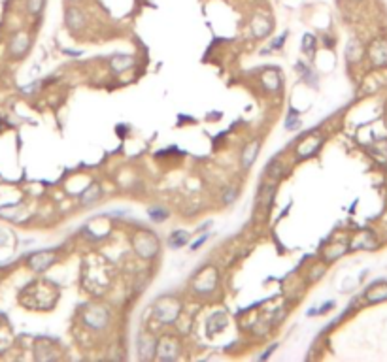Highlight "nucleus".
Instances as JSON below:
<instances>
[{"label": "nucleus", "instance_id": "f3484780", "mask_svg": "<svg viewBox=\"0 0 387 362\" xmlns=\"http://www.w3.org/2000/svg\"><path fill=\"white\" fill-rule=\"evenodd\" d=\"M268 30H270V23H268V19H264V17H255L253 21V32H255V36H264V34H268Z\"/></svg>", "mask_w": 387, "mask_h": 362}, {"label": "nucleus", "instance_id": "dca6fc26", "mask_svg": "<svg viewBox=\"0 0 387 362\" xmlns=\"http://www.w3.org/2000/svg\"><path fill=\"white\" fill-rule=\"evenodd\" d=\"M98 196H100V185H98V183H93V185L81 194V202H83V204H93L94 200H98Z\"/></svg>", "mask_w": 387, "mask_h": 362}, {"label": "nucleus", "instance_id": "9b49d317", "mask_svg": "<svg viewBox=\"0 0 387 362\" xmlns=\"http://www.w3.org/2000/svg\"><path fill=\"white\" fill-rule=\"evenodd\" d=\"M28 44H30V40H28V34L27 32H17L13 40H11V44H9V51H11V55H23L25 51L28 49Z\"/></svg>", "mask_w": 387, "mask_h": 362}, {"label": "nucleus", "instance_id": "f8f14e48", "mask_svg": "<svg viewBox=\"0 0 387 362\" xmlns=\"http://www.w3.org/2000/svg\"><path fill=\"white\" fill-rule=\"evenodd\" d=\"M83 25H85V17L77 8L66 10V27H68V29L79 30V29H83Z\"/></svg>", "mask_w": 387, "mask_h": 362}, {"label": "nucleus", "instance_id": "6e6552de", "mask_svg": "<svg viewBox=\"0 0 387 362\" xmlns=\"http://www.w3.org/2000/svg\"><path fill=\"white\" fill-rule=\"evenodd\" d=\"M53 262H55V257L49 251H42V253H36V255H32V257L28 258V266L32 268L34 272H44Z\"/></svg>", "mask_w": 387, "mask_h": 362}, {"label": "nucleus", "instance_id": "0eeeda50", "mask_svg": "<svg viewBox=\"0 0 387 362\" xmlns=\"http://www.w3.org/2000/svg\"><path fill=\"white\" fill-rule=\"evenodd\" d=\"M155 353H157V343L153 340V336L142 332L140 336H138V355H140V359L148 361V359H151Z\"/></svg>", "mask_w": 387, "mask_h": 362}, {"label": "nucleus", "instance_id": "aec40b11", "mask_svg": "<svg viewBox=\"0 0 387 362\" xmlns=\"http://www.w3.org/2000/svg\"><path fill=\"white\" fill-rule=\"evenodd\" d=\"M263 81L266 89H270V91H278L280 89V77H278L276 72H266L263 76Z\"/></svg>", "mask_w": 387, "mask_h": 362}, {"label": "nucleus", "instance_id": "5701e85b", "mask_svg": "<svg viewBox=\"0 0 387 362\" xmlns=\"http://www.w3.org/2000/svg\"><path fill=\"white\" fill-rule=\"evenodd\" d=\"M315 36H311V34H304V38H302V51L304 53H308V55H311V51L315 49Z\"/></svg>", "mask_w": 387, "mask_h": 362}, {"label": "nucleus", "instance_id": "f257e3e1", "mask_svg": "<svg viewBox=\"0 0 387 362\" xmlns=\"http://www.w3.org/2000/svg\"><path fill=\"white\" fill-rule=\"evenodd\" d=\"M132 247L142 258H153L159 251V241L155 238V234L142 230L132 238Z\"/></svg>", "mask_w": 387, "mask_h": 362}, {"label": "nucleus", "instance_id": "ddd939ff", "mask_svg": "<svg viewBox=\"0 0 387 362\" xmlns=\"http://www.w3.org/2000/svg\"><path fill=\"white\" fill-rule=\"evenodd\" d=\"M225 326H227V315L221 313V311H217V313L212 315L206 323L208 334H219Z\"/></svg>", "mask_w": 387, "mask_h": 362}, {"label": "nucleus", "instance_id": "6ab92c4d", "mask_svg": "<svg viewBox=\"0 0 387 362\" xmlns=\"http://www.w3.org/2000/svg\"><path fill=\"white\" fill-rule=\"evenodd\" d=\"M148 215H150V219L155 221V223H162L164 219H168V211L164 210V208H159V206L150 208V210H148Z\"/></svg>", "mask_w": 387, "mask_h": 362}, {"label": "nucleus", "instance_id": "39448f33", "mask_svg": "<svg viewBox=\"0 0 387 362\" xmlns=\"http://www.w3.org/2000/svg\"><path fill=\"white\" fill-rule=\"evenodd\" d=\"M368 57H370V62L378 68L387 66V40L378 38L370 44L368 48Z\"/></svg>", "mask_w": 387, "mask_h": 362}, {"label": "nucleus", "instance_id": "1a4fd4ad", "mask_svg": "<svg viewBox=\"0 0 387 362\" xmlns=\"http://www.w3.org/2000/svg\"><path fill=\"white\" fill-rule=\"evenodd\" d=\"M259 147H261V142H259V140H253V142H249L245 145L244 151L240 153V164H242L244 170H249V168H251V164H253L255 159H257V155H259Z\"/></svg>", "mask_w": 387, "mask_h": 362}, {"label": "nucleus", "instance_id": "393cba45", "mask_svg": "<svg viewBox=\"0 0 387 362\" xmlns=\"http://www.w3.org/2000/svg\"><path fill=\"white\" fill-rule=\"evenodd\" d=\"M42 6H44V0H28V11L32 15H38L40 10H42Z\"/></svg>", "mask_w": 387, "mask_h": 362}, {"label": "nucleus", "instance_id": "412c9836", "mask_svg": "<svg viewBox=\"0 0 387 362\" xmlns=\"http://www.w3.org/2000/svg\"><path fill=\"white\" fill-rule=\"evenodd\" d=\"M266 172H268V176H270V178L278 180L283 172H285V168H283L282 162H278V159H274L272 162H268V170H266Z\"/></svg>", "mask_w": 387, "mask_h": 362}, {"label": "nucleus", "instance_id": "2eb2a0df", "mask_svg": "<svg viewBox=\"0 0 387 362\" xmlns=\"http://www.w3.org/2000/svg\"><path fill=\"white\" fill-rule=\"evenodd\" d=\"M187 241H189V232H185V230H174L168 238V245L172 249H178L187 245Z\"/></svg>", "mask_w": 387, "mask_h": 362}, {"label": "nucleus", "instance_id": "423d86ee", "mask_svg": "<svg viewBox=\"0 0 387 362\" xmlns=\"http://www.w3.org/2000/svg\"><path fill=\"white\" fill-rule=\"evenodd\" d=\"M178 353H179L178 343L174 342L172 338H164V340H160L157 343V357L162 359V361H174V359H178Z\"/></svg>", "mask_w": 387, "mask_h": 362}, {"label": "nucleus", "instance_id": "bb28decb", "mask_svg": "<svg viewBox=\"0 0 387 362\" xmlns=\"http://www.w3.org/2000/svg\"><path fill=\"white\" fill-rule=\"evenodd\" d=\"M285 38H287V32H285V34H282L280 38L274 40V42H272V48H274V49H280V48H282V44L285 42Z\"/></svg>", "mask_w": 387, "mask_h": 362}, {"label": "nucleus", "instance_id": "cd10ccee", "mask_svg": "<svg viewBox=\"0 0 387 362\" xmlns=\"http://www.w3.org/2000/svg\"><path fill=\"white\" fill-rule=\"evenodd\" d=\"M206 238H208V236H202V238L198 240L197 243H193V249H198V247H200V245H202V243H204V241H206Z\"/></svg>", "mask_w": 387, "mask_h": 362}, {"label": "nucleus", "instance_id": "4468645a", "mask_svg": "<svg viewBox=\"0 0 387 362\" xmlns=\"http://www.w3.org/2000/svg\"><path fill=\"white\" fill-rule=\"evenodd\" d=\"M368 302H372V304H376V302H384L387 300V285H374L370 287L367 291V295H365Z\"/></svg>", "mask_w": 387, "mask_h": 362}, {"label": "nucleus", "instance_id": "a211bd4d", "mask_svg": "<svg viewBox=\"0 0 387 362\" xmlns=\"http://www.w3.org/2000/svg\"><path fill=\"white\" fill-rule=\"evenodd\" d=\"M110 64H112V68L115 72H123V70L132 66V57H129V55H125V57H113L110 60Z\"/></svg>", "mask_w": 387, "mask_h": 362}, {"label": "nucleus", "instance_id": "9d476101", "mask_svg": "<svg viewBox=\"0 0 387 362\" xmlns=\"http://www.w3.org/2000/svg\"><path fill=\"white\" fill-rule=\"evenodd\" d=\"M323 143V138L321 136H308V138H304L299 145V159H306V157H310L313 153L319 149V145Z\"/></svg>", "mask_w": 387, "mask_h": 362}, {"label": "nucleus", "instance_id": "7ed1b4c3", "mask_svg": "<svg viewBox=\"0 0 387 362\" xmlns=\"http://www.w3.org/2000/svg\"><path fill=\"white\" fill-rule=\"evenodd\" d=\"M179 311H181V304L176 298H164V300L157 302V305H155V315H157V319L160 323L164 324L174 323L178 319Z\"/></svg>", "mask_w": 387, "mask_h": 362}, {"label": "nucleus", "instance_id": "20e7f679", "mask_svg": "<svg viewBox=\"0 0 387 362\" xmlns=\"http://www.w3.org/2000/svg\"><path fill=\"white\" fill-rule=\"evenodd\" d=\"M83 321L93 330H102L110 323V313L104 305H89L83 313Z\"/></svg>", "mask_w": 387, "mask_h": 362}, {"label": "nucleus", "instance_id": "f03ea898", "mask_svg": "<svg viewBox=\"0 0 387 362\" xmlns=\"http://www.w3.org/2000/svg\"><path fill=\"white\" fill-rule=\"evenodd\" d=\"M217 285V270L214 266H206L200 270L197 277L193 279V291L198 295H206L210 291H214Z\"/></svg>", "mask_w": 387, "mask_h": 362}, {"label": "nucleus", "instance_id": "4be33fe9", "mask_svg": "<svg viewBox=\"0 0 387 362\" xmlns=\"http://www.w3.org/2000/svg\"><path fill=\"white\" fill-rule=\"evenodd\" d=\"M344 251H346V245H344V243H334V245H330V249L325 253V257H327V260H334V258L342 257Z\"/></svg>", "mask_w": 387, "mask_h": 362}, {"label": "nucleus", "instance_id": "b1692460", "mask_svg": "<svg viewBox=\"0 0 387 362\" xmlns=\"http://www.w3.org/2000/svg\"><path fill=\"white\" fill-rule=\"evenodd\" d=\"M301 126V117H297V115L293 114H289V117H287V121H285V128L287 130H297Z\"/></svg>", "mask_w": 387, "mask_h": 362}, {"label": "nucleus", "instance_id": "a878e982", "mask_svg": "<svg viewBox=\"0 0 387 362\" xmlns=\"http://www.w3.org/2000/svg\"><path fill=\"white\" fill-rule=\"evenodd\" d=\"M236 200V191L234 189H229L227 192H223V202L225 204H232Z\"/></svg>", "mask_w": 387, "mask_h": 362}]
</instances>
